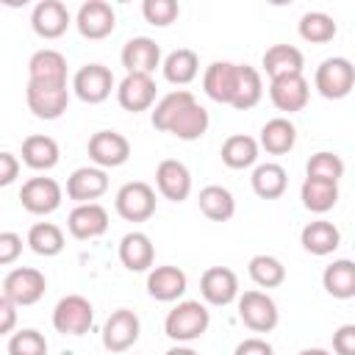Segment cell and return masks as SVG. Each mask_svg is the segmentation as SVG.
Returning <instances> with one entry per match:
<instances>
[{"instance_id": "36", "label": "cell", "mask_w": 355, "mask_h": 355, "mask_svg": "<svg viewBox=\"0 0 355 355\" xmlns=\"http://www.w3.org/2000/svg\"><path fill=\"white\" fill-rule=\"evenodd\" d=\"M208 125H211L208 111H205L200 103H191L189 108H183V111L178 114V119L169 125L166 133H172V136L180 139V141H194V139H202V136H205Z\"/></svg>"}, {"instance_id": "17", "label": "cell", "mask_w": 355, "mask_h": 355, "mask_svg": "<svg viewBox=\"0 0 355 355\" xmlns=\"http://www.w3.org/2000/svg\"><path fill=\"white\" fill-rule=\"evenodd\" d=\"M200 294L208 305L225 308L239 297V277L227 266H208L200 277Z\"/></svg>"}, {"instance_id": "4", "label": "cell", "mask_w": 355, "mask_h": 355, "mask_svg": "<svg viewBox=\"0 0 355 355\" xmlns=\"http://www.w3.org/2000/svg\"><path fill=\"white\" fill-rule=\"evenodd\" d=\"M236 300H239V319H241L252 333H269V330L277 327L280 311H277V302H275L266 291L250 288V291L239 294Z\"/></svg>"}, {"instance_id": "28", "label": "cell", "mask_w": 355, "mask_h": 355, "mask_svg": "<svg viewBox=\"0 0 355 355\" xmlns=\"http://www.w3.org/2000/svg\"><path fill=\"white\" fill-rule=\"evenodd\" d=\"M302 53L294 44H272L263 53V72L269 75V80L283 78V75H302Z\"/></svg>"}, {"instance_id": "29", "label": "cell", "mask_w": 355, "mask_h": 355, "mask_svg": "<svg viewBox=\"0 0 355 355\" xmlns=\"http://www.w3.org/2000/svg\"><path fill=\"white\" fill-rule=\"evenodd\" d=\"M252 191L261 197V200H277L286 194V186H288V172L275 164V161H266V164H258L252 169Z\"/></svg>"}, {"instance_id": "32", "label": "cell", "mask_w": 355, "mask_h": 355, "mask_svg": "<svg viewBox=\"0 0 355 355\" xmlns=\"http://www.w3.org/2000/svg\"><path fill=\"white\" fill-rule=\"evenodd\" d=\"M161 69H164V78L172 83V86H186L197 78L200 72V58L194 50L189 47H178L172 50L164 61H161Z\"/></svg>"}, {"instance_id": "14", "label": "cell", "mask_w": 355, "mask_h": 355, "mask_svg": "<svg viewBox=\"0 0 355 355\" xmlns=\"http://www.w3.org/2000/svg\"><path fill=\"white\" fill-rule=\"evenodd\" d=\"M67 230L78 241L100 239L108 230V211L100 202H80L67 216Z\"/></svg>"}, {"instance_id": "7", "label": "cell", "mask_w": 355, "mask_h": 355, "mask_svg": "<svg viewBox=\"0 0 355 355\" xmlns=\"http://www.w3.org/2000/svg\"><path fill=\"white\" fill-rule=\"evenodd\" d=\"M44 291H47V277L33 266H17L3 280V297L11 300L17 308L36 305L44 297Z\"/></svg>"}, {"instance_id": "11", "label": "cell", "mask_w": 355, "mask_h": 355, "mask_svg": "<svg viewBox=\"0 0 355 355\" xmlns=\"http://www.w3.org/2000/svg\"><path fill=\"white\" fill-rule=\"evenodd\" d=\"M75 28L83 39H105L116 28V11L105 0H86L75 14Z\"/></svg>"}, {"instance_id": "3", "label": "cell", "mask_w": 355, "mask_h": 355, "mask_svg": "<svg viewBox=\"0 0 355 355\" xmlns=\"http://www.w3.org/2000/svg\"><path fill=\"white\" fill-rule=\"evenodd\" d=\"M94 324V305L80 294H67L53 308V327L61 336H83Z\"/></svg>"}, {"instance_id": "10", "label": "cell", "mask_w": 355, "mask_h": 355, "mask_svg": "<svg viewBox=\"0 0 355 355\" xmlns=\"http://www.w3.org/2000/svg\"><path fill=\"white\" fill-rule=\"evenodd\" d=\"M61 200H64V189L53 178H28L19 189L22 208L36 216H47V214L58 211Z\"/></svg>"}, {"instance_id": "48", "label": "cell", "mask_w": 355, "mask_h": 355, "mask_svg": "<svg viewBox=\"0 0 355 355\" xmlns=\"http://www.w3.org/2000/svg\"><path fill=\"white\" fill-rule=\"evenodd\" d=\"M17 327V305L0 294V336H8Z\"/></svg>"}, {"instance_id": "45", "label": "cell", "mask_w": 355, "mask_h": 355, "mask_svg": "<svg viewBox=\"0 0 355 355\" xmlns=\"http://www.w3.org/2000/svg\"><path fill=\"white\" fill-rule=\"evenodd\" d=\"M333 352L336 355H355V324H341L333 333Z\"/></svg>"}, {"instance_id": "8", "label": "cell", "mask_w": 355, "mask_h": 355, "mask_svg": "<svg viewBox=\"0 0 355 355\" xmlns=\"http://www.w3.org/2000/svg\"><path fill=\"white\" fill-rule=\"evenodd\" d=\"M139 333H141V322L136 316V311L130 308H116L105 324H103V347L114 355L119 352H128L136 341H139Z\"/></svg>"}, {"instance_id": "30", "label": "cell", "mask_w": 355, "mask_h": 355, "mask_svg": "<svg viewBox=\"0 0 355 355\" xmlns=\"http://www.w3.org/2000/svg\"><path fill=\"white\" fill-rule=\"evenodd\" d=\"M322 286L336 300H352L355 297V263L349 258H338L324 266Z\"/></svg>"}, {"instance_id": "40", "label": "cell", "mask_w": 355, "mask_h": 355, "mask_svg": "<svg viewBox=\"0 0 355 355\" xmlns=\"http://www.w3.org/2000/svg\"><path fill=\"white\" fill-rule=\"evenodd\" d=\"M297 31H300V36H302L305 42H311V44H324V42H330V39L338 33V25H336V19H333L330 14H324V11H308V14L300 17Z\"/></svg>"}, {"instance_id": "35", "label": "cell", "mask_w": 355, "mask_h": 355, "mask_svg": "<svg viewBox=\"0 0 355 355\" xmlns=\"http://www.w3.org/2000/svg\"><path fill=\"white\" fill-rule=\"evenodd\" d=\"M261 97H263L261 72L250 64H239V80H236V92H233L230 105L239 108V111H250L261 103Z\"/></svg>"}, {"instance_id": "26", "label": "cell", "mask_w": 355, "mask_h": 355, "mask_svg": "<svg viewBox=\"0 0 355 355\" xmlns=\"http://www.w3.org/2000/svg\"><path fill=\"white\" fill-rule=\"evenodd\" d=\"M22 164L36 169V172H47L58 164L61 158V150H58V141L53 136H44V133H33L22 141Z\"/></svg>"}, {"instance_id": "42", "label": "cell", "mask_w": 355, "mask_h": 355, "mask_svg": "<svg viewBox=\"0 0 355 355\" xmlns=\"http://www.w3.org/2000/svg\"><path fill=\"white\" fill-rule=\"evenodd\" d=\"M8 355H47V338L33 327L17 330L8 338Z\"/></svg>"}, {"instance_id": "25", "label": "cell", "mask_w": 355, "mask_h": 355, "mask_svg": "<svg viewBox=\"0 0 355 355\" xmlns=\"http://www.w3.org/2000/svg\"><path fill=\"white\" fill-rule=\"evenodd\" d=\"M297 144V128L288 116H272L261 128L258 147H263L269 155H286Z\"/></svg>"}, {"instance_id": "41", "label": "cell", "mask_w": 355, "mask_h": 355, "mask_svg": "<svg viewBox=\"0 0 355 355\" xmlns=\"http://www.w3.org/2000/svg\"><path fill=\"white\" fill-rule=\"evenodd\" d=\"M305 178H316V180H327V183H338L344 178V161L341 155L330 153V150H319L308 158L305 164Z\"/></svg>"}, {"instance_id": "1", "label": "cell", "mask_w": 355, "mask_h": 355, "mask_svg": "<svg viewBox=\"0 0 355 355\" xmlns=\"http://www.w3.org/2000/svg\"><path fill=\"white\" fill-rule=\"evenodd\" d=\"M211 324V313L208 308L200 302V300H183L178 302L166 319H164V333L178 341V344H189V341H197Z\"/></svg>"}, {"instance_id": "50", "label": "cell", "mask_w": 355, "mask_h": 355, "mask_svg": "<svg viewBox=\"0 0 355 355\" xmlns=\"http://www.w3.org/2000/svg\"><path fill=\"white\" fill-rule=\"evenodd\" d=\"M297 355H330L327 349H322V347H308V349H300Z\"/></svg>"}, {"instance_id": "27", "label": "cell", "mask_w": 355, "mask_h": 355, "mask_svg": "<svg viewBox=\"0 0 355 355\" xmlns=\"http://www.w3.org/2000/svg\"><path fill=\"white\" fill-rule=\"evenodd\" d=\"M28 80H42V83H67V58L64 53L53 47H42L31 55L28 61Z\"/></svg>"}, {"instance_id": "31", "label": "cell", "mask_w": 355, "mask_h": 355, "mask_svg": "<svg viewBox=\"0 0 355 355\" xmlns=\"http://www.w3.org/2000/svg\"><path fill=\"white\" fill-rule=\"evenodd\" d=\"M258 141L252 139V136H247V133H233V136H227L225 141H222V150H219V155H222V164L227 166V169H250L255 161H258Z\"/></svg>"}, {"instance_id": "47", "label": "cell", "mask_w": 355, "mask_h": 355, "mask_svg": "<svg viewBox=\"0 0 355 355\" xmlns=\"http://www.w3.org/2000/svg\"><path fill=\"white\" fill-rule=\"evenodd\" d=\"M233 355H275V349H272V344H269V341H263V338L252 336V338L239 341Z\"/></svg>"}, {"instance_id": "12", "label": "cell", "mask_w": 355, "mask_h": 355, "mask_svg": "<svg viewBox=\"0 0 355 355\" xmlns=\"http://www.w3.org/2000/svg\"><path fill=\"white\" fill-rule=\"evenodd\" d=\"M72 92L78 94V100H83L89 105H97V103H103V100L111 97V92H114V75L103 64H83L75 72V78H72Z\"/></svg>"}, {"instance_id": "5", "label": "cell", "mask_w": 355, "mask_h": 355, "mask_svg": "<svg viewBox=\"0 0 355 355\" xmlns=\"http://www.w3.org/2000/svg\"><path fill=\"white\" fill-rule=\"evenodd\" d=\"M25 100L28 108L33 111L36 119H58L67 105H69V89L67 83H42V80H28L25 86Z\"/></svg>"}, {"instance_id": "22", "label": "cell", "mask_w": 355, "mask_h": 355, "mask_svg": "<svg viewBox=\"0 0 355 355\" xmlns=\"http://www.w3.org/2000/svg\"><path fill=\"white\" fill-rule=\"evenodd\" d=\"M236 80H239V64H233V61H214L202 72V92L214 103L230 105L233 92H236Z\"/></svg>"}, {"instance_id": "16", "label": "cell", "mask_w": 355, "mask_h": 355, "mask_svg": "<svg viewBox=\"0 0 355 355\" xmlns=\"http://www.w3.org/2000/svg\"><path fill=\"white\" fill-rule=\"evenodd\" d=\"M119 58L128 75H153L161 67V47L150 36H133L125 42Z\"/></svg>"}, {"instance_id": "15", "label": "cell", "mask_w": 355, "mask_h": 355, "mask_svg": "<svg viewBox=\"0 0 355 355\" xmlns=\"http://www.w3.org/2000/svg\"><path fill=\"white\" fill-rule=\"evenodd\" d=\"M72 25L69 8L61 0H42L31 11V28L39 39H61Z\"/></svg>"}, {"instance_id": "33", "label": "cell", "mask_w": 355, "mask_h": 355, "mask_svg": "<svg viewBox=\"0 0 355 355\" xmlns=\"http://www.w3.org/2000/svg\"><path fill=\"white\" fill-rule=\"evenodd\" d=\"M300 200H302L305 211H311V214H327L338 202V183L305 178L302 186H300Z\"/></svg>"}, {"instance_id": "37", "label": "cell", "mask_w": 355, "mask_h": 355, "mask_svg": "<svg viewBox=\"0 0 355 355\" xmlns=\"http://www.w3.org/2000/svg\"><path fill=\"white\" fill-rule=\"evenodd\" d=\"M191 103H197V100H194V94H191L189 89H175V92L164 94V97L155 103V108H153V116H150L153 128L166 133L169 125L178 119V114H180L183 108H189Z\"/></svg>"}, {"instance_id": "43", "label": "cell", "mask_w": 355, "mask_h": 355, "mask_svg": "<svg viewBox=\"0 0 355 355\" xmlns=\"http://www.w3.org/2000/svg\"><path fill=\"white\" fill-rule=\"evenodd\" d=\"M141 14L150 25L155 28H166L180 17V6L175 0H144L141 3Z\"/></svg>"}, {"instance_id": "21", "label": "cell", "mask_w": 355, "mask_h": 355, "mask_svg": "<svg viewBox=\"0 0 355 355\" xmlns=\"http://www.w3.org/2000/svg\"><path fill=\"white\" fill-rule=\"evenodd\" d=\"M108 191V175L100 166H78L67 178V197L80 202H94Z\"/></svg>"}, {"instance_id": "44", "label": "cell", "mask_w": 355, "mask_h": 355, "mask_svg": "<svg viewBox=\"0 0 355 355\" xmlns=\"http://www.w3.org/2000/svg\"><path fill=\"white\" fill-rule=\"evenodd\" d=\"M22 255V236L14 230H0V266L14 263Z\"/></svg>"}, {"instance_id": "34", "label": "cell", "mask_w": 355, "mask_h": 355, "mask_svg": "<svg viewBox=\"0 0 355 355\" xmlns=\"http://www.w3.org/2000/svg\"><path fill=\"white\" fill-rule=\"evenodd\" d=\"M197 202H200V211H202L211 222H227V219H233V214H236V200H233L230 189H225V186H219V183H211V186L200 189Z\"/></svg>"}, {"instance_id": "6", "label": "cell", "mask_w": 355, "mask_h": 355, "mask_svg": "<svg viewBox=\"0 0 355 355\" xmlns=\"http://www.w3.org/2000/svg\"><path fill=\"white\" fill-rule=\"evenodd\" d=\"M155 189L144 180L125 183L114 197V208L125 222H147L155 214Z\"/></svg>"}, {"instance_id": "19", "label": "cell", "mask_w": 355, "mask_h": 355, "mask_svg": "<svg viewBox=\"0 0 355 355\" xmlns=\"http://www.w3.org/2000/svg\"><path fill=\"white\" fill-rule=\"evenodd\" d=\"M155 186H158L161 197H166L172 202H183L191 194V172L183 161L164 158L155 166Z\"/></svg>"}, {"instance_id": "39", "label": "cell", "mask_w": 355, "mask_h": 355, "mask_svg": "<svg viewBox=\"0 0 355 355\" xmlns=\"http://www.w3.org/2000/svg\"><path fill=\"white\" fill-rule=\"evenodd\" d=\"M247 272H250L252 283L261 286V288H277V286L286 283V266H283V261L275 258V255H266V252L252 255L250 263H247Z\"/></svg>"}, {"instance_id": "23", "label": "cell", "mask_w": 355, "mask_h": 355, "mask_svg": "<svg viewBox=\"0 0 355 355\" xmlns=\"http://www.w3.org/2000/svg\"><path fill=\"white\" fill-rule=\"evenodd\" d=\"M119 261L130 272H147L155 261V247H153L150 236L141 233V230L125 233L122 241H119Z\"/></svg>"}, {"instance_id": "9", "label": "cell", "mask_w": 355, "mask_h": 355, "mask_svg": "<svg viewBox=\"0 0 355 355\" xmlns=\"http://www.w3.org/2000/svg\"><path fill=\"white\" fill-rule=\"evenodd\" d=\"M86 153H89L94 166L116 169L130 158V141L119 130H97V133H92Z\"/></svg>"}, {"instance_id": "2", "label": "cell", "mask_w": 355, "mask_h": 355, "mask_svg": "<svg viewBox=\"0 0 355 355\" xmlns=\"http://www.w3.org/2000/svg\"><path fill=\"white\" fill-rule=\"evenodd\" d=\"M313 86H316V92L324 100H344L352 92V86H355V67H352V61L344 58V55L324 58L316 67Z\"/></svg>"}, {"instance_id": "38", "label": "cell", "mask_w": 355, "mask_h": 355, "mask_svg": "<svg viewBox=\"0 0 355 355\" xmlns=\"http://www.w3.org/2000/svg\"><path fill=\"white\" fill-rule=\"evenodd\" d=\"M25 244L36 255L53 258V255H58L64 250V230L58 225H53V222H36V225H31V230L25 236Z\"/></svg>"}, {"instance_id": "49", "label": "cell", "mask_w": 355, "mask_h": 355, "mask_svg": "<svg viewBox=\"0 0 355 355\" xmlns=\"http://www.w3.org/2000/svg\"><path fill=\"white\" fill-rule=\"evenodd\" d=\"M164 355H200V352H194V349H191V347H186V344H178V347L166 349Z\"/></svg>"}, {"instance_id": "20", "label": "cell", "mask_w": 355, "mask_h": 355, "mask_svg": "<svg viewBox=\"0 0 355 355\" xmlns=\"http://www.w3.org/2000/svg\"><path fill=\"white\" fill-rule=\"evenodd\" d=\"M189 288V277L180 266H153L147 275V294L158 302H175L186 294Z\"/></svg>"}, {"instance_id": "24", "label": "cell", "mask_w": 355, "mask_h": 355, "mask_svg": "<svg viewBox=\"0 0 355 355\" xmlns=\"http://www.w3.org/2000/svg\"><path fill=\"white\" fill-rule=\"evenodd\" d=\"M300 244H302L305 252L322 258V255H330V252L338 250V244H341V230H338L333 222H327V219H313V222H308V225L302 227Z\"/></svg>"}, {"instance_id": "18", "label": "cell", "mask_w": 355, "mask_h": 355, "mask_svg": "<svg viewBox=\"0 0 355 355\" xmlns=\"http://www.w3.org/2000/svg\"><path fill=\"white\" fill-rule=\"evenodd\" d=\"M155 80L153 75H125L119 83H116V103L130 111V114H139V111H147L153 108L155 103Z\"/></svg>"}, {"instance_id": "46", "label": "cell", "mask_w": 355, "mask_h": 355, "mask_svg": "<svg viewBox=\"0 0 355 355\" xmlns=\"http://www.w3.org/2000/svg\"><path fill=\"white\" fill-rule=\"evenodd\" d=\"M17 178H19V158L14 153L0 150V189L11 186Z\"/></svg>"}, {"instance_id": "13", "label": "cell", "mask_w": 355, "mask_h": 355, "mask_svg": "<svg viewBox=\"0 0 355 355\" xmlns=\"http://www.w3.org/2000/svg\"><path fill=\"white\" fill-rule=\"evenodd\" d=\"M308 97H311V86L305 75H283V78L269 80V100L283 114L302 111L308 105Z\"/></svg>"}]
</instances>
